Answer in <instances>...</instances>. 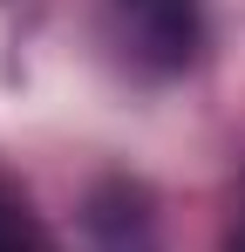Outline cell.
<instances>
[{
  "mask_svg": "<svg viewBox=\"0 0 245 252\" xmlns=\"http://www.w3.org/2000/svg\"><path fill=\"white\" fill-rule=\"evenodd\" d=\"M109 28L143 75H177L204 41V0H109Z\"/></svg>",
  "mask_w": 245,
  "mask_h": 252,
  "instance_id": "obj_1",
  "label": "cell"
},
{
  "mask_svg": "<svg viewBox=\"0 0 245 252\" xmlns=\"http://www.w3.org/2000/svg\"><path fill=\"white\" fill-rule=\"evenodd\" d=\"M0 252H48L41 225L28 218V205H14V198H0Z\"/></svg>",
  "mask_w": 245,
  "mask_h": 252,
  "instance_id": "obj_2",
  "label": "cell"
},
{
  "mask_svg": "<svg viewBox=\"0 0 245 252\" xmlns=\"http://www.w3.org/2000/svg\"><path fill=\"white\" fill-rule=\"evenodd\" d=\"M232 252H245V239H239V246H232Z\"/></svg>",
  "mask_w": 245,
  "mask_h": 252,
  "instance_id": "obj_3",
  "label": "cell"
}]
</instances>
